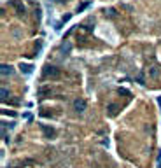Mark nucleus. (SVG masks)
I'll use <instances>...</instances> for the list:
<instances>
[{
	"label": "nucleus",
	"mask_w": 161,
	"mask_h": 168,
	"mask_svg": "<svg viewBox=\"0 0 161 168\" xmlns=\"http://www.w3.org/2000/svg\"><path fill=\"white\" fill-rule=\"evenodd\" d=\"M44 75L49 77V79H60L61 72H60V68H56V67H53V65H46V67H44Z\"/></svg>",
	"instance_id": "f257e3e1"
},
{
	"label": "nucleus",
	"mask_w": 161,
	"mask_h": 168,
	"mask_svg": "<svg viewBox=\"0 0 161 168\" xmlns=\"http://www.w3.org/2000/svg\"><path fill=\"white\" fill-rule=\"evenodd\" d=\"M74 109H75L77 112H84V110H86V102H84L82 98H77V100L74 102Z\"/></svg>",
	"instance_id": "f03ea898"
},
{
	"label": "nucleus",
	"mask_w": 161,
	"mask_h": 168,
	"mask_svg": "<svg viewBox=\"0 0 161 168\" xmlns=\"http://www.w3.org/2000/svg\"><path fill=\"white\" fill-rule=\"evenodd\" d=\"M0 74H2L4 77L11 75V74H12V67H11V65H7V63H4V65L0 67Z\"/></svg>",
	"instance_id": "7ed1b4c3"
},
{
	"label": "nucleus",
	"mask_w": 161,
	"mask_h": 168,
	"mask_svg": "<svg viewBox=\"0 0 161 168\" xmlns=\"http://www.w3.org/2000/svg\"><path fill=\"white\" fill-rule=\"evenodd\" d=\"M107 110H109L110 116H116V114L119 112V105H118V103H109V105H107Z\"/></svg>",
	"instance_id": "20e7f679"
},
{
	"label": "nucleus",
	"mask_w": 161,
	"mask_h": 168,
	"mask_svg": "<svg viewBox=\"0 0 161 168\" xmlns=\"http://www.w3.org/2000/svg\"><path fill=\"white\" fill-rule=\"evenodd\" d=\"M40 130L44 131V135L48 137V138H51V137L54 135V130H53V128H49V126H46V124H40Z\"/></svg>",
	"instance_id": "39448f33"
},
{
	"label": "nucleus",
	"mask_w": 161,
	"mask_h": 168,
	"mask_svg": "<svg viewBox=\"0 0 161 168\" xmlns=\"http://www.w3.org/2000/svg\"><path fill=\"white\" fill-rule=\"evenodd\" d=\"M19 68H21V72H23V74H26V75L33 72V67H32V65H28V63H21Z\"/></svg>",
	"instance_id": "423d86ee"
},
{
	"label": "nucleus",
	"mask_w": 161,
	"mask_h": 168,
	"mask_svg": "<svg viewBox=\"0 0 161 168\" xmlns=\"http://www.w3.org/2000/svg\"><path fill=\"white\" fill-rule=\"evenodd\" d=\"M12 7L18 11V14H25V5H23L21 2H12Z\"/></svg>",
	"instance_id": "0eeeda50"
},
{
	"label": "nucleus",
	"mask_w": 161,
	"mask_h": 168,
	"mask_svg": "<svg viewBox=\"0 0 161 168\" xmlns=\"http://www.w3.org/2000/svg\"><path fill=\"white\" fill-rule=\"evenodd\" d=\"M149 74H151V77H158V74H159V70H158V68H156V67H152V68H151V72H149Z\"/></svg>",
	"instance_id": "6e6552de"
},
{
	"label": "nucleus",
	"mask_w": 161,
	"mask_h": 168,
	"mask_svg": "<svg viewBox=\"0 0 161 168\" xmlns=\"http://www.w3.org/2000/svg\"><path fill=\"white\" fill-rule=\"evenodd\" d=\"M0 95H2V98H4V100H5V98H7V96H9V91H7V89H5V88H2V91H0Z\"/></svg>",
	"instance_id": "1a4fd4ad"
},
{
	"label": "nucleus",
	"mask_w": 161,
	"mask_h": 168,
	"mask_svg": "<svg viewBox=\"0 0 161 168\" xmlns=\"http://www.w3.org/2000/svg\"><path fill=\"white\" fill-rule=\"evenodd\" d=\"M61 49H63L65 53H68V51H70V44H63V46H61Z\"/></svg>",
	"instance_id": "9d476101"
},
{
	"label": "nucleus",
	"mask_w": 161,
	"mask_h": 168,
	"mask_svg": "<svg viewBox=\"0 0 161 168\" xmlns=\"http://www.w3.org/2000/svg\"><path fill=\"white\" fill-rule=\"evenodd\" d=\"M88 5H89V2H86V4H84V5H81V7H79V9H77V12H81V11H84V9H86V7H88Z\"/></svg>",
	"instance_id": "9b49d317"
},
{
	"label": "nucleus",
	"mask_w": 161,
	"mask_h": 168,
	"mask_svg": "<svg viewBox=\"0 0 161 168\" xmlns=\"http://www.w3.org/2000/svg\"><path fill=\"white\" fill-rule=\"evenodd\" d=\"M109 16H110V18H114V16H116V12H114V9H109Z\"/></svg>",
	"instance_id": "f8f14e48"
},
{
	"label": "nucleus",
	"mask_w": 161,
	"mask_h": 168,
	"mask_svg": "<svg viewBox=\"0 0 161 168\" xmlns=\"http://www.w3.org/2000/svg\"><path fill=\"white\" fill-rule=\"evenodd\" d=\"M54 2H67V0H54Z\"/></svg>",
	"instance_id": "ddd939ff"
},
{
	"label": "nucleus",
	"mask_w": 161,
	"mask_h": 168,
	"mask_svg": "<svg viewBox=\"0 0 161 168\" xmlns=\"http://www.w3.org/2000/svg\"><path fill=\"white\" fill-rule=\"evenodd\" d=\"M158 103H159V105H161V96H159V98H158Z\"/></svg>",
	"instance_id": "4468645a"
}]
</instances>
